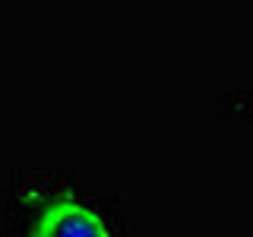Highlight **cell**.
Listing matches in <instances>:
<instances>
[{
    "mask_svg": "<svg viewBox=\"0 0 253 237\" xmlns=\"http://www.w3.org/2000/svg\"><path fill=\"white\" fill-rule=\"evenodd\" d=\"M35 237H111V234H108V225L95 215L89 205L57 202L38 221Z\"/></svg>",
    "mask_w": 253,
    "mask_h": 237,
    "instance_id": "obj_1",
    "label": "cell"
}]
</instances>
